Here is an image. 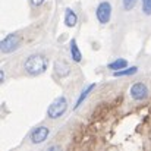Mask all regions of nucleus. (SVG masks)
Segmentation results:
<instances>
[{"instance_id":"nucleus-1","label":"nucleus","mask_w":151,"mask_h":151,"mask_svg":"<svg viewBox=\"0 0 151 151\" xmlns=\"http://www.w3.org/2000/svg\"><path fill=\"white\" fill-rule=\"evenodd\" d=\"M47 66H49V62L43 54H31L24 62V69L31 76L41 75L43 72H46Z\"/></svg>"},{"instance_id":"nucleus-2","label":"nucleus","mask_w":151,"mask_h":151,"mask_svg":"<svg viewBox=\"0 0 151 151\" xmlns=\"http://www.w3.org/2000/svg\"><path fill=\"white\" fill-rule=\"evenodd\" d=\"M66 109H68V100H66V97L60 96V97H57L56 100H53V103L49 106V109H47V116H49L50 119H59L60 116L65 114Z\"/></svg>"},{"instance_id":"nucleus-3","label":"nucleus","mask_w":151,"mask_h":151,"mask_svg":"<svg viewBox=\"0 0 151 151\" xmlns=\"http://www.w3.org/2000/svg\"><path fill=\"white\" fill-rule=\"evenodd\" d=\"M21 44V40L16 34H9L6 35L3 40H1V44H0V49H1V53L7 54V53H12L15 51Z\"/></svg>"},{"instance_id":"nucleus-4","label":"nucleus","mask_w":151,"mask_h":151,"mask_svg":"<svg viewBox=\"0 0 151 151\" xmlns=\"http://www.w3.org/2000/svg\"><path fill=\"white\" fill-rule=\"evenodd\" d=\"M96 16H97L100 24L106 25L110 21V16H111V4L109 1H101L96 9Z\"/></svg>"},{"instance_id":"nucleus-5","label":"nucleus","mask_w":151,"mask_h":151,"mask_svg":"<svg viewBox=\"0 0 151 151\" xmlns=\"http://www.w3.org/2000/svg\"><path fill=\"white\" fill-rule=\"evenodd\" d=\"M129 94H131V97H132L134 100L142 101V100H145V99L148 97V88H147L145 84H142V82H137V84H134V85L131 87Z\"/></svg>"},{"instance_id":"nucleus-6","label":"nucleus","mask_w":151,"mask_h":151,"mask_svg":"<svg viewBox=\"0 0 151 151\" xmlns=\"http://www.w3.org/2000/svg\"><path fill=\"white\" fill-rule=\"evenodd\" d=\"M49 134H50V129L47 126H38V128H35L31 132V137H29L31 142L32 144H41V142H44L47 139Z\"/></svg>"},{"instance_id":"nucleus-7","label":"nucleus","mask_w":151,"mask_h":151,"mask_svg":"<svg viewBox=\"0 0 151 151\" xmlns=\"http://www.w3.org/2000/svg\"><path fill=\"white\" fill-rule=\"evenodd\" d=\"M54 72H56V75H59L60 78H63V76H68V75L70 73V68H69V65H68L65 60H57V62L54 63Z\"/></svg>"},{"instance_id":"nucleus-8","label":"nucleus","mask_w":151,"mask_h":151,"mask_svg":"<svg viewBox=\"0 0 151 151\" xmlns=\"http://www.w3.org/2000/svg\"><path fill=\"white\" fill-rule=\"evenodd\" d=\"M69 50H70V56H72V60H73V62L79 63V62L82 60V53H81L79 47H78L76 40H70V43H69Z\"/></svg>"},{"instance_id":"nucleus-9","label":"nucleus","mask_w":151,"mask_h":151,"mask_svg":"<svg viewBox=\"0 0 151 151\" xmlns=\"http://www.w3.org/2000/svg\"><path fill=\"white\" fill-rule=\"evenodd\" d=\"M76 22H78V15L72 9H66L65 10V25L69 28H73Z\"/></svg>"},{"instance_id":"nucleus-10","label":"nucleus","mask_w":151,"mask_h":151,"mask_svg":"<svg viewBox=\"0 0 151 151\" xmlns=\"http://www.w3.org/2000/svg\"><path fill=\"white\" fill-rule=\"evenodd\" d=\"M107 66H109V69H111L113 72H116V70H120V69L128 68V60H125V59H116L111 63H109Z\"/></svg>"},{"instance_id":"nucleus-11","label":"nucleus","mask_w":151,"mask_h":151,"mask_svg":"<svg viewBox=\"0 0 151 151\" xmlns=\"http://www.w3.org/2000/svg\"><path fill=\"white\" fill-rule=\"evenodd\" d=\"M94 88H96V84H91V85H88V87H87V88H85V90H84V91L81 93L79 99L76 100V104H75V109H78V107H79V106L82 104V101H84L85 99H87V97H88V94H90V93H91V91H93Z\"/></svg>"},{"instance_id":"nucleus-12","label":"nucleus","mask_w":151,"mask_h":151,"mask_svg":"<svg viewBox=\"0 0 151 151\" xmlns=\"http://www.w3.org/2000/svg\"><path fill=\"white\" fill-rule=\"evenodd\" d=\"M138 72V68L137 66H132V68H125V69H120V70H116L113 72L114 76H129V75H134Z\"/></svg>"},{"instance_id":"nucleus-13","label":"nucleus","mask_w":151,"mask_h":151,"mask_svg":"<svg viewBox=\"0 0 151 151\" xmlns=\"http://www.w3.org/2000/svg\"><path fill=\"white\" fill-rule=\"evenodd\" d=\"M142 12L145 15H151V0H142Z\"/></svg>"},{"instance_id":"nucleus-14","label":"nucleus","mask_w":151,"mask_h":151,"mask_svg":"<svg viewBox=\"0 0 151 151\" xmlns=\"http://www.w3.org/2000/svg\"><path fill=\"white\" fill-rule=\"evenodd\" d=\"M122 1H123V9L125 10H131V9H134V6L137 4L138 0H122Z\"/></svg>"},{"instance_id":"nucleus-15","label":"nucleus","mask_w":151,"mask_h":151,"mask_svg":"<svg viewBox=\"0 0 151 151\" xmlns=\"http://www.w3.org/2000/svg\"><path fill=\"white\" fill-rule=\"evenodd\" d=\"M43 3H44V0H31V4H32V6H35V7L41 6Z\"/></svg>"},{"instance_id":"nucleus-16","label":"nucleus","mask_w":151,"mask_h":151,"mask_svg":"<svg viewBox=\"0 0 151 151\" xmlns=\"http://www.w3.org/2000/svg\"><path fill=\"white\" fill-rule=\"evenodd\" d=\"M0 79H1V82L4 81V70H1V72H0Z\"/></svg>"}]
</instances>
